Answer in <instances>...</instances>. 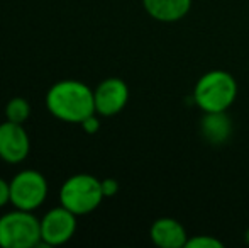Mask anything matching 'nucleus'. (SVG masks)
<instances>
[{
	"mask_svg": "<svg viewBox=\"0 0 249 248\" xmlns=\"http://www.w3.org/2000/svg\"><path fill=\"white\" fill-rule=\"evenodd\" d=\"M44 104L53 117L70 124H80L95 113L93 89L85 82L73 78L59 80L51 85L44 97Z\"/></svg>",
	"mask_w": 249,
	"mask_h": 248,
	"instance_id": "nucleus-1",
	"label": "nucleus"
},
{
	"mask_svg": "<svg viewBox=\"0 0 249 248\" xmlns=\"http://www.w3.org/2000/svg\"><path fill=\"white\" fill-rule=\"evenodd\" d=\"M237 80L227 70H210L197 80L194 102L202 113H227L237 99Z\"/></svg>",
	"mask_w": 249,
	"mask_h": 248,
	"instance_id": "nucleus-2",
	"label": "nucleus"
},
{
	"mask_svg": "<svg viewBox=\"0 0 249 248\" xmlns=\"http://www.w3.org/2000/svg\"><path fill=\"white\" fill-rule=\"evenodd\" d=\"M59 204L76 216L93 212L105 199L102 180L90 173H75L68 177L59 187Z\"/></svg>",
	"mask_w": 249,
	"mask_h": 248,
	"instance_id": "nucleus-3",
	"label": "nucleus"
},
{
	"mask_svg": "<svg viewBox=\"0 0 249 248\" xmlns=\"http://www.w3.org/2000/svg\"><path fill=\"white\" fill-rule=\"evenodd\" d=\"M41 245V219L33 211L14 208L0 216V247L36 248Z\"/></svg>",
	"mask_w": 249,
	"mask_h": 248,
	"instance_id": "nucleus-4",
	"label": "nucleus"
},
{
	"mask_svg": "<svg viewBox=\"0 0 249 248\" xmlns=\"http://www.w3.org/2000/svg\"><path fill=\"white\" fill-rule=\"evenodd\" d=\"M48 180L41 172L26 169L10 179V204L24 211H36L48 197Z\"/></svg>",
	"mask_w": 249,
	"mask_h": 248,
	"instance_id": "nucleus-5",
	"label": "nucleus"
},
{
	"mask_svg": "<svg viewBox=\"0 0 249 248\" xmlns=\"http://www.w3.org/2000/svg\"><path fill=\"white\" fill-rule=\"evenodd\" d=\"M78 216L59 204L41 218V245L59 247L68 243L78 228ZM39 245V247H41Z\"/></svg>",
	"mask_w": 249,
	"mask_h": 248,
	"instance_id": "nucleus-6",
	"label": "nucleus"
},
{
	"mask_svg": "<svg viewBox=\"0 0 249 248\" xmlns=\"http://www.w3.org/2000/svg\"><path fill=\"white\" fill-rule=\"evenodd\" d=\"M95 113L100 117H114L129 102V87L119 76H108L93 89Z\"/></svg>",
	"mask_w": 249,
	"mask_h": 248,
	"instance_id": "nucleus-7",
	"label": "nucleus"
},
{
	"mask_svg": "<svg viewBox=\"0 0 249 248\" xmlns=\"http://www.w3.org/2000/svg\"><path fill=\"white\" fill-rule=\"evenodd\" d=\"M31 139L24 124L3 121L0 123V160L10 165L22 163L29 156Z\"/></svg>",
	"mask_w": 249,
	"mask_h": 248,
	"instance_id": "nucleus-8",
	"label": "nucleus"
},
{
	"mask_svg": "<svg viewBox=\"0 0 249 248\" xmlns=\"http://www.w3.org/2000/svg\"><path fill=\"white\" fill-rule=\"evenodd\" d=\"M149 238L160 248H185L188 233L178 219L163 216L153 221L149 228Z\"/></svg>",
	"mask_w": 249,
	"mask_h": 248,
	"instance_id": "nucleus-9",
	"label": "nucleus"
},
{
	"mask_svg": "<svg viewBox=\"0 0 249 248\" xmlns=\"http://www.w3.org/2000/svg\"><path fill=\"white\" fill-rule=\"evenodd\" d=\"M192 2L194 0H142V7L151 19L171 24L187 17Z\"/></svg>",
	"mask_w": 249,
	"mask_h": 248,
	"instance_id": "nucleus-10",
	"label": "nucleus"
},
{
	"mask_svg": "<svg viewBox=\"0 0 249 248\" xmlns=\"http://www.w3.org/2000/svg\"><path fill=\"white\" fill-rule=\"evenodd\" d=\"M200 134L210 145H224L232 134V121L227 113H203Z\"/></svg>",
	"mask_w": 249,
	"mask_h": 248,
	"instance_id": "nucleus-11",
	"label": "nucleus"
},
{
	"mask_svg": "<svg viewBox=\"0 0 249 248\" xmlns=\"http://www.w3.org/2000/svg\"><path fill=\"white\" fill-rule=\"evenodd\" d=\"M5 119L12 121V123L24 124L31 116V104L24 97H12L9 102L5 104Z\"/></svg>",
	"mask_w": 249,
	"mask_h": 248,
	"instance_id": "nucleus-12",
	"label": "nucleus"
},
{
	"mask_svg": "<svg viewBox=\"0 0 249 248\" xmlns=\"http://www.w3.org/2000/svg\"><path fill=\"white\" fill-rule=\"evenodd\" d=\"M185 248H224V242L212 235H195L188 236V242Z\"/></svg>",
	"mask_w": 249,
	"mask_h": 248,
	"instance_id": "nucleus-13",
	"label": "nucleus"
},
{
	"mask_svg": "<svg viewBox=\"0 0 249 248\" xmlns=\"http://www.w3.org/2000/svg\"><path fill=\"white\" fill-rule=\"evenodd\" d=\"M80 126H82V129L87 133V134H95V133H99V129H100L99 114H97V113L90 114L89 117H85V119L80 123Z\"/></svg>",
	"mask_w": 249,
	"mask_h": 248,
	"instance_id": "nucleus-14",
	"label": "nucleus"
},
{
	"mask_svg": "<svg viewBox=\"0 0 249 248\" xmlns=\"http://www.w3.org/2000/svg\"><path fill=\"white\" fill-rule=\"evenodd\" d=\"M10 204V180L0 177V208Z\"/></svg>",
	"mask_w": 249,
	"mask_h": 248,
	"instance_id": "nucleus-15",
	"label": "nucleus"
},
{
	"mask_svg": "<svg viewBox=\"0 0 249 248\" xmlns=\"http://www.w3.org/2000/svg\"><path fill=\"white\" fill-rule=\"evenodd\" d=\"M102 191L105 197H114L119 192V182L115 179H104L102 180Z\"/></svg>",
	"mask_w": 249,
	"mask_h": 248,
	"instance_id": "nucleus-16",
	"label": "nucleus"
},
{
	"mask_svg": "<svg viewBox=\"0 0 249 248\" xmlns=\"http://www.w3.org/2000/svg\"><path fill=\"white\" fill-rule=\"evenodd\" d=\"M244 243L249 245V228L246 229V231H244Z\"/></svg>",
	"mask_w": 249,
	"mask_h": 248,
	"instance_id": "nucleus-17",
	"label": "nucleus"
}]
</instances>
